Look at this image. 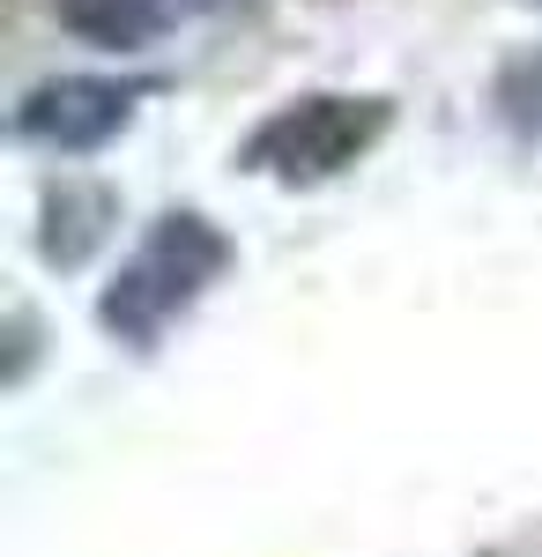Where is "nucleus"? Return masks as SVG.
I'll return each instance as SVG.
<instances>
[{
	"label": "nucleus",
	"mask_w": 542,
	"mask_h": 557,
	"mask_svg": "<svg viewBox=\"0 0 542 557\" xmlns=\"http://www.w3.org/2000/svg\"><path fill=\"white\" fill-rule=\"evenodd\" d=\"M223 268H231V238H223L201 209H171V215H157L149 238L120 260V275H112L104 298H97V320H104L120 343L149 349Z\"/></svg>",
	"instance_id": "nucleus-1"
},
{
	"label": "nucleus",
	"mask_w": 542,
	"mask_h": 557,
	"mask_svg": "<svg viewBox=\"0 0 542 557\" xmlns=\"http://www.w3.org/2000/svg\"><path fill=\"white\" fill-rule=\"evenodd\" d=\"M386 127H394V104H386V97L312 89V97L275 104V112L246 134L238 164L260 172V178H283V186H320V178H342L349 164H365Z\"/></svg>",
	"instance_id": "nucleus-2"
},
{
	"label": "nucleus",
	"mask_w": 542,
	"mask_h": 557,
	"mask_svg": "<svg viewBox=\"0 0 542 557\" xmlns=\"http://www.w3.org/2000/svg\"><path fill=\"white\" fill-rule=\"evenodd\" d=\"M157 89H164V75H52L15 104V134L52 157H89L134 127L141 97H157Z\"/></svg>",
	"instance_id": "nucleus-3"
},
{
	"label": "nucleus",
	"mask_w": 542,
	"mask_h": 557,
	"mask_svg": "<svg viewBox=\"0 0 542 557\" xmlns=\"http://www.w3.org/2000/svg\"><path fill=\"white\" fill-rule=\"evenodd\" d=\"M52 15H60V30H75L97 52H134L171 30L178 0H52Z\"/></svg>",
	"instance_id": "nucleus-4"
},
{
	"label": "nucleus",
	"mask_w": 542,
	"mask_h": 557,
	"mask_svg": "<svg viewBox=\"0 0 542 557\" xmlns=\"http://www.w3.org/2000/svg\"><path fill=\"white\" fill-rule=\"evenodd\" d=\"M498 112H505V127H513V134H535V141H542V45L498 75Z\"/></svg>",
	"instance_id": "nucleus-5"
}]
</instances>
